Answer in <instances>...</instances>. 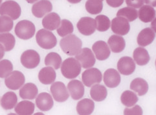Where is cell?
I'll use <instances>...</instances> for the list:
<instances>
[{
  "instance_id": "1",
  "label": "cell",
  "mask_w": 156,
  "mask_h": 115,
  "mask_svg": "<svg viewBox=\"0 0 156 115\" xmlns=\"http://www.w3.org/2000/svg\"><path fill=\"white\" fill-rule=\"evenodd\" d=\"M82 42L75 35L70 34L61 39L60 45L63 52L68 56H75L80 52Z\"/></svg>"
},
{
  "instance_id": "2",
  "label": "cell",
  "mask_w": 156,
  "mask_h": 115,
  "mask_svg": "<svg viewBox=\"0 0 156 115\" xmlns=\"http://www.w3.org/2000/svg\"><path fill=\"white\" fill-rule=\"evenodd\" d=\"M81 72L80 63L74 58H69L65 60L61 66V72L68 79L76 78Z\"/></svg>"
},
{
  "instance_id": "3",
  "label": "cell",
  "mask_w": 156,
  "mask_h": 115,
  "mask_svg": "<svg viewBox=\"0 0 156 115\" xmlns=\"http://www.w3.org/2000/svg\"><path fill=\"white\" fill-rule=\"evenodd\" d=\"M36 42L38 45L44 49H51L56 47L57 40L52 32L48 30H39L36 36Z\"/></svg>"
},
{
  "instance_id": "4",
  "label": "cell",
  "mask_w": 156,
  "mask_h": 115,
  "mask_svg": "<svg viewBox=\"0 0 156 115\" xmlns=\"http://www.w3.org/2000/svg\"><path fill=\"white\" fill-rule=\"evenodd\" d=\"M35 26L34 23L28 20L20 21L15 27V33L21 39H29L34 36L35 33Z\"/></svg>"
},
{
  "instance_id": "5",
  "label": "cell",
  "mask_w": 156,
  "mask_h": 115,
  "mask_svg": "<svg viewBox=\"0 0 156 115\" xmlns=\"http://www.w3.org/2000/svg\"><path fill=\"white\" fill-rule=\"evenodd\" d=\"M21 14V7L16 2L7 1L0 6V15L2 16H8L12 20H16Z\"/></svg>"
},
{
  "instance_id": "6",
  "label": "cell",
  "mask_w": 156,
  "mask_h": 115,
  "mask_svg": "<svg viewBox=\"0 0 156 115\" xmlns=\"http://www.w3.org/2000/svg\"><path fill=\"white\" fill-rule=\"evenodd\" d=\"M21 62L24 68L33 69L36 68L40 62V56L35 50L29 49L22 54Z\"/></svg>"
},
{
  "instance_id": "7",
  "label": "cell",
  "mask_w": 156,
  "mask_h": 115,
  "mask_svg": "<svg viewBox=\"0 0 156 115\" xmlns=\"http://www.w3.org/2000/svg\"><path fill=\"white\" fill-rule=\"evenodd\" d=\"M83 83L87 87H91L102 81V74L96 68L88 69L83 73L82 76Z\"/></svg>"
},
{
  "instance_id": "8",
  "label": "cell",
  "mask_w": 156,
  "mask_h": 115,
  "mask_svg": "<svg viewBox=\"0 0 156 115\" xmlns=\"http://www.w3.org/2000/svg\"><path fill=\"white\" fill-rule=\"evenodd\" d=\"M5 82L7 88L16 90L23 85L25 82V77L21 72L15 70L5 78Z\"/></svg>"
},
{
  "instance_id": "9",
  "label": "cell",
  "mask_w": 156,
  "mask_h": 115,
  "mask_svg": "<svg viewBox=\"0 0 156 115\" xmlns=\"http://www.w3.org/2000/svg\"><path fill=\"white\" fill-rule=\"evenodd\" d=\"M77 59L83 68H88L94 66L96 59L91 50L88 48H83L76 55Z\"/></svg>"
},
{
  "instance_id": "10",
  "label": "cell",
  "mask_w": 156,
  "mask_h": 115,
  "mask_svg": "<svg viewBox=\"0 0 156 115\" xmlns=\"http://www.w3.org/2000/svg\"><path fill=\"white\" fill-rule=\"evenodd\" d=\"M50 91L56 102L62 103L68 99L69 95L63 82H57L51 85Z\"/></svg>"
},
{
  "instance_id": "11",
  "label": "cell",
  "mask_w": 156,
  "mask_h": 115,
  "mask_svg": "<svg viewBox=\"0 0 156 115\" xmlns=\"http://www.w3.org/2000/svg\"><path fill=\"white\" fill-rule=\"evenodd\" d=\"M78 30L85 36H90L95 32L96 23L94 19L84 17L80 19L77 24Z\"/></svg>"
},
{
  "instance_id": "12",
  "label": "cell",
  "mask_w": 156,
  "mask_h": 115,
  "mask_svg": "<svg viewBox=\"0 0 156 115\" xmlns=\"http://www.w3.org/2000/svg\"><path fill=\"white\" fill-rule=\"evenodd\" d=\"M111 30L114 33L119 35L124 36L128 34L130 26L129 22L122 17L115 18L111 22Z\"/></svg>"
},
{
  "instance_id": "13",
  "label": "cell",
  "mask_w": 156,
  "mask_h": 115,
  "mask_svg": "<svg viewBox=\"0 0 156 115\" xmlns=\"http://www.w3.org/2000/svg\"><path fill=\"white\" fill-rule=\"evenodd\" d=\"M117 68L122 75L128 76L133 73L135 70V63L131 58L123 57L118 62Z\"/></svg>"
},
{
  "instance_id": "14",
  "label": "cell",
  "mask_w": 156,
  "mask_h": 115,
  "mask_svg": "<svg viewBox=\"0 0 156 115\" xmlns=\"http://www.w3.org/2000/svg\"><path fill=\"white\" fill-rule=\"evenodd\" d=\"M92 50L97 59L99 61L105 60L109 57L110 50L107 44L102 40H99L94 43Z\"/></svg>"
},
{
  "instance_id": "15",
  "label": "cell",
  "mask_w": 156,
  "mask_h": 115,
  "mask_svg": "<svg viewBox=\"0 0 156 115\" xmlns=\"http://www.w3.org/2000/svg\"><path fill=\"white\" fill-rule=\"evenodd\" d=\"M52 5L49 1H40L35 3L32 8V12L38 18L43 17L52 10Z\"/></svg>"
},
{
  "instance_id": "16",
  "label": "cell",
  "mask_w": 156,
  "mask_h": 115,
  "mask_svg": "<svg viewBox=\"0 0 156 115\" xmlns=\"http://www.w3.org/2000/svg\"><path fill=\"white\" fill-rule=\"evenodd\" d=\"M121 80L119 73L114 69H108L104 73V82L109 88L117 87L121 82Z\"/></svg>"
},
{
  "instance_id": "17",
  "label": "cell",
  "mask_w": 156,
  "mask_h": 115,
  "mask_svg": "<svg viewBox=\"0 0 156 115\" xmlns=\"http://www.w3.org/2000/svg\"><path fill=\"white\" fill-rule=\"evenodd\" d=\"M67 88L71 96L74 100H79L83 98L84 95V85L79 80L71 81L67 85Z\"/></svg>"
},
{
  "instance_id": "18",
  "label": "cell",
  "mask_w": 156,
  "mask_h": 115,
  "mask_svg": "<svg viewBox=\"0 0 156 115\" xmlns=\"http://www.w3.org/2000/svg\"><path fill=\"white\" fill-rule=\"evenodd\" d=\"M35 102L37 107L42 111H48L53 106L52 96L46 92L40 93L37 97Z\"/></svg>"
},
{
  "instance_id": "19",
  "label": "cell",
  "mask_w": 156,
  "mask_h": 115,
  "mask_svg": "<svg viewBox=\"0 0 156 115\" xmlns=\"http://www.w3.org/2000/svg\"><path fill=\"white\" fill-rule=\"evenodd\" d=\"M155 32L153 29L147 27L140 32L137 37V43L140 47H146L155 39Z\"/></svg>"
},
{
  "instance_id": "20",
  "label": "cell",
  "mask_w": 156,
  "mask_h": 115,
  "mask_svg": "<svg viewBox=\"0 0 156 115\" xmlns=\"http://www.w3.org/2000/svg\"><path fill=\"white\" fill-rule=\"evenodd\" d=\"M61 18L57 13H50L44 17L42 20V25L46 30L53 31L60 26Z\"/></svg>"
},
{
  "instance_id": "21",
  "label": "cell",
  "mask_w": 156,
  "mask_h": 115,
  "mask_svg": "<svg viewBox=\"0 0 156 115\" xmlns=\"http://www.w3.org/2000/svg\"><path fill=\"white\" fill-rule=\"evenodd\" d=\"M39 81L44 85H50L56 80V73L51 67H45L41 69L38 74Z\"/></svg>"
},
{
  "instance_id": "22",
  "label": "cell",
  "mask_w": 156,
  "mask_h": 115,
  "mask_svg": "<svg viewBox=\"0 0 156 115\" xmlns=\"http://www.w3.org/2000/svg\"><path fill=\"white\" fill-rule=\"evenodd\" d=\"M38 90L35 85L27 83L20 89V96L24 99H33L38 95Z\"/></svg>"
},
{
  "instance_id": "23",
  "label": "cell",
  "mask_w": 156,
  "mask_h": 115,
  "mask_svg": "<svg viewBox=\"0 0 156 115\" xmlns=\"http://www.w3.org/2000/svg\"><path fill=\"white\" fill-rule=\"evenodd\" d=\"M95 107L94 102L89 99H84L77 103V113L79 115H90L92 113Z\"/></svg>"
},
{
  "instance_id": "24",
  "label": "cell",
  "mask_w": 156,
  "mask_h": 115,
  "mask_svg": "<svg viewBox=\"0 0 156 115\" xmlns=\"http://www.w3.org/2000/svg\"><path fill=\"white\" fill-rule=\"evenodd\" d=\"M108 44L113 52H121L126 47V42L123 37L119 36L113 35L109 38Z\"/></svg>"
},
{
  "instance_id": "25",
  "label": "cell",
  "mask_w": 156,
  "mask_h": 115,
  "mask_svg": "<svg viewBox=\"0 0 156 115\" xmlns=\"http://www.w3.org/2000/svg\"><path fill=\"white\" fill-rule=\"evenodd\" d=\"M139 19L143 22L150 23L155 19V10L152 6L150 5H144L139 10Z\"/></svg>"
},
{
  "instance_id": "26",
  "label": "cell",
  "mask_w": 156,
  "mask_h": 115,
  "mask_svg": "<svg viewBox=\"0 0 156 115\" xmlns=\"http://www.w3.org/2000/svg\"><path fill=\"white\" fill-rule=\"evenodd\" d=\"M133 58L136 64L140 66L145 65L150 61V56L147 51L143 47H138L133 52Z\"/></svg>"
},
{
  "instance_id": "27",
  "label": "cell",
  "mask_w": 156,
  "mask_h": 115,
  "mask_svg": "<svg viewBox=\"0 0 156 115\" xmlns=\"http://www.w3.org/2000/svg\"><path fill=\"white\" fill-rule=\"evenodd\" d=\"M131 89L138 93L140 96L146 94L148 90V85L145 80L138 78L132 81L130 86Z\"/></svg>"
},
{
  "instance_id": "28",
  "label": "cell",
  "mask_w": 156,
  "mask_h": 115,
  "mask_svg": "<svg viewBox=\"0 0 156 115\" xmlns=\"http://www.w3.org/2000/svg\"><path fill=\"white\" fill-rule=\"evenodd\" d=\"M18 102V98L13 92L5 93L1 99V105L5 110H10L15 106Z\"/></svg>"
},
{
  "instance_id": "29",
  "label": "cell",
  "mask_w": 156,
  "mask_h": 115,
  "mask_svg": "<svg viewBox=\"0 0 156 115\" xmlns=\"http://www.w3.org/2000/svg\"><path fill=\"white\" fill-rule=\"evenodd\" d=\"M35 110V104L28 100L18 103L15 108V111L18 115H32Z\"/></svg>"
},
{
  "instance_id": "30",
  "label": "cell",
  "mask_w": 156,
  "mask_h": 115,
  "mask_svg": "<svg viewBox=\"0 0 156 115\" xmlns=\"http://www.w3.org/2000/svg\"><path fill=\"white\" fill-rule=\"evenodd\" d=\"M90 93L93 100L96 102H101L106 99L107 90L103 85H95L91 88Z\"/></svg>"
},
{
  "instance_id": "31",
  "label": "cell",
  "mask_w": 156,
  "mask_h": 115,
  "mask_svg": "<svg viewBox=\"0 0 156 115\" xmlns=\"http://www.w3.org/2000/svg\"><path fill=\"white\" fill-rule=\"evenodd\" d=\"M15 38L11 33L0 34V43L4 45L5 51H10L13 49L15 45Z\"/></svg>"
},
{
  "instance_id": "32",
  "label": "cell",
  "mask_w": 156,
  "mask_h": 115,
  "mask_svg": "<svg viewBox=\"0 0 156 115\" xmlns=\"http://www.w3.org/2000/svg\"><path fill=\"white\" fill-rule=\"evenodd\" d=\"M103 1L99 0H89L85 3V9L92 15L100 13L103 9Z\"/></svg>"
},
{
  "instance_id": "33",
  "label": "cell",
  "mask_w": 156,
  "mask_h": 115,
  "mask_svg": "<svg viewBox=\"0 0 156 115\" xmlns=\"http://www.w3.org/2000/svg\"><path fill=\"white\" fill-rule=\"evenodd\" d=\"M62 58L57 53L50 52L45 57L44 63L46 66H52L55 69H58L62 64Z\"/></svg>"
},
{
  "instance_id": "34",
  "label": "cell",
  "mask_w": 156,
  "mask_h": 115,
  "mask_svg": "<svg viewBox=\"0 0 156 115\" xmlns=\"http://www.w3.org/2000/svg\"><path fill=\"white\" fill-rule=\"evenodd\" d=\"M121 100L123 105L129 107L135 105L138 102L139 99L135 93L131 91L126 90L122 93Z\"/></svg>"
},
{
  "instance_id": "35",
  "label": "cell",
  "mask_w": 156,
  "mask_h": 115,
  "mask_svg": "<svg viewBox=\"0 0 156 115\" xmlns=\"http://www.w3.org/2000/svg\"><path fill=\"white\" fill-rule=\"evenodd\" d=\"M116 15L117 17H123L128 22H133L138 18V11L133 8L126 7L120 9L118 11Z\"/></svg>"
},
{
  "instance_id": "36",
  "label": "cell",
  "mask_w": 156,
  "mask_h": 115,
  "mask_svg": "<svg viewBox=\"0 0 156 115\" xmlns=\"http://www.w3.org/2000/svg\"><path fill=\"white\" fill-rule=\"evenodd\" d=\"M74 30L73 24L69 20L63 19L61 22V25L57 30L58 35L64 37L73 33Z\"/></svg>"
},
{
  "instance_id": "37",
  "label": "cell",
  "mask_w": 156,
  "mask_h": 115,
  "mask_svg": "<svg viewBox=\"0 0 156 115\" xmlns=\"http://www.w3.org/2000/svg\"><path fill=\"white\" fill-rule=\"evenodd\" d=\"M97 30L100 32H105L109 30L110 26V21L108 17L104 15H100L95 18Z\"/></svg>"
},
{
  "instance_id": "38",
  "label": "cell",
  "mask_w": 156,
  "mask_h": 115,
  "mask_svg": "<svg viewBox=\"0 0 156 115\" xmlns=\"http://www.w3.org/2000/svg\"><path fill=\"white\" fill-rule=\"evenodd\" d=\"M13 66L12 63L8 60L0 61V78L7 77L12 72Z\"/></svg>"
},
{
  "instance_id": "39",
  "label": "cell",
  "mask_w": 156,
  "mask_h": 115,
  "mask_svg": "<svg viewBox=\"0 0 156 115\" xmlns=\"http://www.w3.org/2000/svg\"><path fill=\"white\" fill-rule=\"evenodd\" d=\"M13 22L8 16H0V33L9 32L13 27Z\"/></svg>"
},
{
  "instance_id": "40",
  "label": "cell",
  "mask_w": 156,
  "mask_h": 115,
  "mask_svg": "<svg viewBox=\"0 0 156 115\" xmlns=\"http://www.w3.org/2000/svg\"><path fill=\"white\" fill-rule=\"evenodd\" d=\"M123 114L124 115H143V109L140 106L136 105L131 108H126L124 110Z\"/></svg>"
},
{
  "instance_id": "41",
  "label": "cell",
  "mask_w": 156,
  "mask_h": 115,
  "mask_svg": "<svg viewBox=\"0 0 156 115\" xmlns=\"http://www.w3.org/2000/svg\"><path fill=\"white\" fill-rule=\"evenodd\" d=\"M145 1H131V0H127L126 1V3L128 7L132 8H136L139 9L143 6Z\"/></svg>"
},
{
  "instance_id": "42",
  "label": "cell",
  "mask_w": 156,
  "mask_h": 115,
  "mask_svg": "<svg viewBox=\"0 0 156 115\" xmlns=\"http://www.w3.org/2000/svg\"><path fill=\"white\" fill-rule=\"evenodd\" d=\"M123 1H106L107 4L113 8H118L123 4Z\"/></svg>"
},
{
  "instance_id": "43",
  "label": "cell",
  "mask_w": 156,
  "mask_h": 115,
  "mask_svg": "<svg viewBox=\"0 0 156 115\" xmlns=\"http://www.w3.org/2000/svg\"><path fill=\"white\" fill-rule=\"evenodd\" d=\"M5 48L2 44H0V60L2 59L5 55Z\"/></svg>"
},
{
  "instance_id": "44",
  "label": "cell",
  "mask_w": 156,
  "mask_h": 115,
  "mask_svg": "<svg viewBox=\"0 0 156 115\" xmlns=\"http://www.w3.org/2000/svg\"><path fill=\"white\" fill-rule=\"evenodd\" d=\"M33 115H45L44 114H43V113L38 112L36 113L35 114H34Z\"/></svg>"
},
{
  "instance_id": "45",
  "label": "cell",
  "mask_w": 156,
  "mask_h": 115,
  "mask_svg": "<svg viewBox=\"0 0 156 115\" xmlns=\"http://www.w3.org/2000/svg\"><path fill=\"white\" fill-rule=\"evenodd\" d=\"M8 115H17L16 114H14V113H10Z\"/></svg>"
},
{
  "instance_id": "46",
  "label": "cell",
  "mask_w": 156,
  "mask_h": 115,
  "mask_svg": "<svg viewBox=\"0 0 156 115\" xmlns=\"http://www.w3.org/2000/svg\"><path fill=\"white\" fill-rule=\"evenodd\" d=\"M2 2V1H0V4H1V3Z\"/></svg>"
}]
</instances>
